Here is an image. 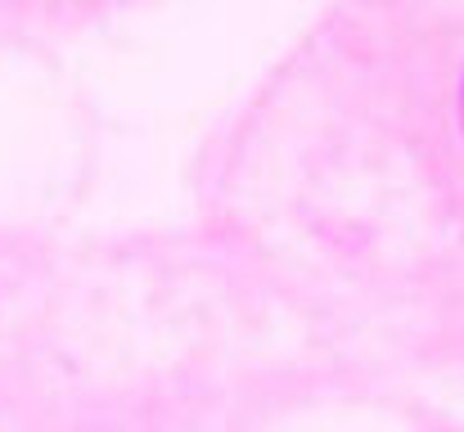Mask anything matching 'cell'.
Returning a JSON list of instances; mask_svg holds the SVG:
<instances>
[{
    "instance_id": "6da1fadb",
    "label": "cell",
    "mask_w": 464,
    "mask_h": 432,
    "mask_svg": "<svg viewBox=\"0 0 464 432\" xmlns=\"http://www.w3.org/2000/svg\"><path fill=\"white\" fill-rule=\"evenodd\" d=\"M460 118H464V95H460Z\"/></svg>"
}]
</instances>
